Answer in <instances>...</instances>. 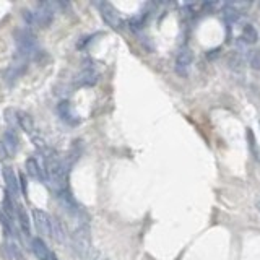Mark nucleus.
<instances>
[{
    "mask_svg": "<svg viewBox=\"0 0 260 260\" xmlns=\"http://www.w3.org/2000/svg\"><path fill=\"white\" fill-rule=\"evenodd\" d=\"M0 158H2V160H5V158H9V151L5 150V147H4L2 142H0Z\"/></svg>",
    "mask_w": 260,
    "mask_h": 260,
    "instance_id": "23",
    "label": "nucleus"
},
{
    "mask_svg": "<svg viewBox=\"0 0 260 260\" xmlns=\"http://www.w3.org/2000/svg\"><path fill=\"white\" fill-rule=\"evenodd\" d=\"M104 260H107V258H104Z\"/></svg>",
    "mask_w": 260,
    "mask_h": 260,
    "instance_id": "25",
    "label": "nucleus"
},
{
    "mask_svg": "<svg viewBox=\"0 0 260 260\" xmlns=\"http://www.w3.org/2000/svg\"><path fill=\"white\" fill-rule=\"evenodd\" d=\"M249 63L254 70H260V50H252L249 54Z\"/></svg>",
    "mask_w": 260,
    "mask_h": 260,
    "instance_id": "20",
    "label": "nucleus"
},
{
    "mask_svg": "<svg viewBox=\"0 0 260 260\" xmlns=\"http://www.w3.org/2000/svg\"><path fill=\"white\" fill-rule=\"evenodd\" d=\"M4 147L5 150L9 151V155H15L18 148H20V139H18V135H17V130L15 128H7L5 132H4Z\"/></svg>",
    "mask_w": 260,
    "mask_h": 260,
    "instance_id": "12",
    "label": "nucleus"
},
{
    "mask_svg": "<svg viewBox=\"0 0 260 260\" xmlns=\"http://www.w3.org/2000/svg\"><path fill=\"white\" fill-rule=\"evenodd\" d=\"M4 180H5V185H7V192H9L13 199H18L20 195V180L15 174V171H13L12 168H9V166H5L4 168Z\"/></svg>",
    "mask_w": 260,
    "mask_h": 260,
    "instance_id": "9",
    "label": "nucleus"
},
{
    "mask_svg": "<svg viewBox=\"0 0 260 260\" xmlns=\"http://www.w3.org/2000/svg\"><path fill=\"white\" fill-rule=\"evenodd\" d=\"M255 205H257V210H258V213H260V197L257 199V202H255Z\"/></svg>",
    "mask_w": 260,
    "mask_h": 260,
    "instance_id": "24",
    "label": "nucleus"
},
{
    "mask_svg": "<svg viewBox=\"0 0 260 260\" xmlns=\"http://www.w3.org/2000/svg\"><path fill=\"white\" fill-rule=\"evenodd\" d=\"M247 142H249V148H250V151H252V155H254L255 160H258V151H257V147H255L254 132H252L250 128H247Z\"/></svg>",
    "mask_w": 260,
    "mask_h": 260,
    "instance_id": "21",
    "label": "nucleus"
},
{
    "mask_svg": "<svg viewBox=\"0 0 260 260\" xmlns=\"http://www.w3.org/2000/svg\"><path fill=\"white\" fill-rule=\"evenodd\" d=\"M15 44H17V55L23 57L26 60H33L39 54L38 39L30 28H20L15 31Z\"/></svg>",
    "mask_w": 260,
    "mask_h": 260,
    "instance_id": "1",
    "label": "nucleus"
},
{
    "mask_svg": "<svg viewBox=\"0 0 260 260\" xmlns=\"http://www.w3.org/2000/svg\"><path fill=\"white\" fill-rule=\"evenodd\" d=\"M17 220L20 223V226L21 229H23V233L25 236L30 239L31 237V225H30V220H28V215H26V210L21 205H18V215H17ZM33 239V237H31Z\"/></svg>",
    "mask_w": 260,
    "mask_h": 260,
    "instance_id": "17",
    "label": "nucleus"
},
{
    "mask_svg": "<svg viewBox=\"0 0 260 260\" xmlns=\"http://www.w3.org/2000/svg\"><path fill=\"white\" fill-rule=\"evenodd\" d=\"M241 39L245 42V44H254V42H257V39H258L257 30L252 25H244L242 31H241Z\"/></svg>",
    "mask_w": 260,
    "mask_h": 260,
    "instance_id": "18",
    "label": "nucleus"
},
{
    "mask_svg": "<svg viewBox=\"0 0 260 260\" xmlns=\"http://www.w3.org/2000/svg\"><path fill=\"white\" fill-rule=\"evenodd\" d=\"M31 250L38 260H57L55 254L47 247V244L42 241V237H33Z\"/></svg>",
    "mask_w": 260,
    "mask_h": 260,
    "instance_id": "8",
    "label": "nucleus"
},
{
    "mask_svg": "<svg viewBox=\"0 0 260 260\" xmlns=\"http://www.w3.org/2000/svg\"><path fill=\"white\" fill-rule=\"evenodd\" d=\"M2 208H4V213L7 215V218H9L12 223H13V220H17V215H18V204H17V200L13 199L9 192H7L5 197H4Z\"/></svg>",
    "mask_w": 260,
    "mask_h": 260,
    "instance_id": "15",
    "label": "nucleus"
},
{
    "mask_svg": "<svg viewBox=\"0 0 260 260\" xmlns=\"http://www.w3.org/2000/svg\"><path fill=\"white\" fill-rule=\"evenodd\" d=\"M20 185H21V192H23V195L26 197V195H28V185H26V179H25L23 174L20 176Z\"/></svg>",
    "mask_w": 260,
    "mask_h": 260,
    "instance_id": "22",
    "label": "nucleus"
},
{
    "mask_svg": "<svg viewBox=\"0 0 260 260\" xmlns=\"http://www.w3.org/2000/svg\"><path fill=\"white\" fill-rule=\"evenodd\" d=\"M72 245H74L75 254L80 258L88 257L91 252V229L88 221H83L75 228L74 234H72Z\"/></svg>",
    "mask_w": 260,
    "mask_h": 260,
    "instance_id": "2",
    "label": "nucleus"
},
{
    "mask_svg": "<svg viewBox=\"0 0 260 260\" xmlns=\"http://www.w3.org/2000/svg\"><path fill=\"white\" fill-rule=\"evenodd\" d=\"M98 72L93 67H85L80 74L77 75V85L78 86H93L98 82Z\"/></svg>",
    "mask_w": 260,
    "mask_h": 260,
    "instance_id": "13",
    "label": "nucleus"
},
{
    "mask_svg": "<svg viewBox=\"0 0 260 260\" xmlns=\"http://www.w3.org/2000/svg\"><path fill=\"white\" fill-rule=\"evenodd\" d=\"M95 5L99 9V13H101V17H103V20L112 28V30H115V31L124 30L125 23H124V20H122V17L119 15V12L114 9V5H111L109 2H96Z\"/></svg>",
    "mask_w": 260,
    "mask_h": 260,
    "instance_id": "4",
    "label": "nucleus"
},
{
    "mask_svg": "<svg viewBox=\"0 0 260 260\" xmlns=\"http://www.w3.org/2000/svg\"><path fill=\"white\" fill-rule=\"evenodd\" d=\"M192 59H193V54L189 47H182L179 50L177 54V59H176V72L177 75L180 77H185L189 74L190 70V65H192Z\"/></svg>",
    "mask_w": 260,
    "mask_h": 260,
    "instance_id": "7",
    "label": "nucleus"
},
{
    "mask_svg": "<svg viewBox=\"0 0 260 260\" xmlns=\"http://www.w3.org/2000/svg\"><path fill=\"white\" fill-rule=\"evenodd\" d=\"M17 115H18V127L23 128L25 132H26L28 135H30V137H33V135L38 134V132H36L34 122H33V119H31V115H30V114L18 111V112H17Z\"/></svg>",
    "mask_w": 260,
    "mask_h": 260,
    "instance_id": "16",
    "label": "nucleus"
},
{
    "mask_svg": "<svg viewBox=\"0 0 260 260\" xmlns=\"http://www.w3.org/2000/svg\"><path fill=\"white\" fill-rule=\"evenodd\" d=\"M4 254L9 260H25L23 257V252L20 250L18 244L13 241V237H5V242H4Z\"/></svg>",
    "mask_w": 260,
    "mask_h": 260,
    "instance_id": "14",
    "label": "nucleus"
},
{
    "mask_svg": "<svg viewBox=\"0 0 260 260\" xmlns=\"http://www.w3.org/2000/svg\"><path fill=\"white\" fill-rule=\"evenodd\" d=\"M52 239H55L57 242L63 244L65 241H67V234H65V229L62 226L60 220L54 218V226H52Z\"/></svg>",
    "mask_w": 260,
    "mask_h": 260,
    "instance_id": "19",
    "label": "nucleus"
},
{
    "mask_svg": "<svg viewBox=\"0 0 260 260\" xmlns=\"http://www.w3.org/2000/svg\"><path fill=\"white\" fill-rule=\"evenodd\" d=\"M33 221H34V226L41 236L52 237L54 218L49 213L42 212V210H33Z\"/></svg>",
    "mask_w": 260,
    "mask_h": 260,
    "instance_id": "5",
    "label": "nucleus"
},
{
    "mask_svg": "<svg viewBox=\"0 0 260 260\" xmlns=\"http://www.w3.org/2000/svg\"><path fill=\"white\" fill-rule=\"evenodd\" d=\"M57 112H59L60 119L69 125H77L78 122H80V117L74 112L72 104L69 103V101H60L59 106H57Z\"/></svg>",
    "mask_w": 260,
    "mask_h": 260,
    "instance_id": "11",
    "label": "nucleus"
},
{
    "mask_svg": "<svg viewBox=\"0 0 260 260\" xmlns=\"http://www.w3.org/2000/svg\"><path fill=\"white\" fill-rule=\"evenodd\" d=\"M55 7H57V2H41L36 5V9L33 10L34 26L47 28L52 23L54 15H55Z\"/></svg>",
    "mask_w": 260,
    "mask_h": 260,
    "instance_id": "3",
    "label": "nucleus"
},
{
    "mask_svg": "<svg viewBox=\"0 0 260 260\" xmlns=\"http://www.w3.org/2000/svg\"><path fill=\"white\" fill-rule=\"evenodd\" d=\"M25 168H26V174L30 176V177H33L36 180H47L44 166H41L39 161L36 160L34 156L28 158L26 163H25Z\"/></svg>",
    "mask_w": 260,
    "mask_h": 260,
    "instance_id": "10",
    "label": "nucleus"
},
{
    "mask_svg": "<svg viewBox=\"0 0 260 260\" xmlns=\"http://www.w3.org/2000/svg\"><path fill=\"white\" fill-rule=\"evenodd\" d=\"M28 63H30V60H26V59H23V57H20V55L15 54L12 65L9 67V70H7V75H5L7 82H9V83H15L18 78L26 72Z\"/></svg>",
    "mask_w": 260,
    "mask_h": 260,
    "instance_id": "6",
    "label": "nucleus"
}]
</instances>
